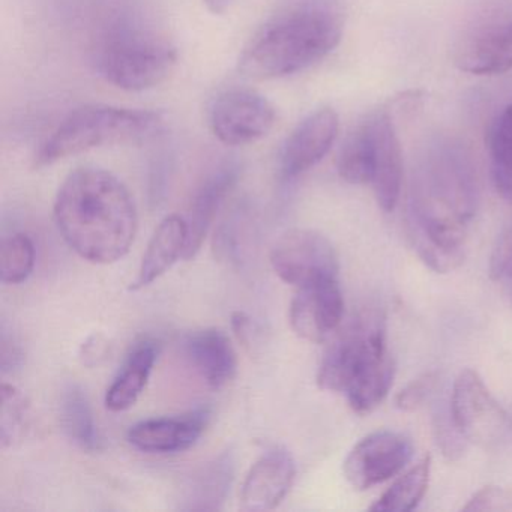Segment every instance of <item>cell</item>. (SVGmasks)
Wrapping results in <instances>:
<instances>
[{"instance_id":"cell-1","label":"cell","mask_w":512,"mask_h":512,"mask_svg":"<svg viewBox=\"0 0 512 512\" xmlns=\"http://www.w3.org/2000/svg\"><path fill=\"white\" fill-rule=\"evenodd\" d=\"M478 208L472 158L461 143L437 137L413 170L407 232L419 259L437 274L463 263L467 229Z\"/></svg>"},{"instance_id":"cell-2","label":"cell","mask_w":512,"mask_h":512,"mask_svg":"<svg viewBox=\"0 0 512 512\" xmlns=\"http://www.w3.org/2000/svg\"><path fill=\"white\" fill-rule=\"evenodd\" d=\"M55 221L71 250L97 265L127 256L139 226L136 202L124 182L95 166L79 167L62 182Z\"/></svg>"},{"instance_id":"cell-3","label":"cell","mask_w":512,"mask_h":512,"mask_svg":"<svg viewBox=\"0 0 512 512\" xmlns=\"http://www.w3.org/2000/svg\"><path fill=\"white\" fill-rule=\"evenodd\" d=\"M343 28V17L331 5L310 2L290 8L251 38L239 61V71L254 80L301 73L340 44Z\"/></svg>"},{"instance_id":"cell-4","label":"cell","mask_w":512,"mask_h":512,"mask_svg":"<svg viewBox=\"0 0 512 512\" xmlns=\"http://www.w3.org/2000/svg\"><path fill=\"white\" fill-rule=\"evenodd\" d=\"M178 50L170 38L140 17L122 16L101 37L97 68L106 82L124 91H148L175 70Z\"/></svg>"},{"instance_id":"cell-5","label":"cell","mask_w":512,"mask_h":512,"mask_svg":"<svg viewBox=\"0 0 512 512\" xmlns=\"http://www.w3.org/2000/svg\"><path fill=\"white\" fill-rule=\"evenodd\" d=\"M164 119L149 110L91 104L71 112L43 143L35 166L44 167L104 146L139 143L161 133Z\"/></svg>"},{"instance_id":"cell-6","label":"cell","mask_w":512,"mask_h":512,"mask_svg":"<svg viewBox=\"0 0 512 512\" xmlns=\"http://www.w3.org/2000/svg\"><path fill=\"white\" fill-rule=\"evenodd\" d=\"M386 353L385 316L380 310L367 311L329 347L317 373V385L346 395L364 371Z\"/></svg>"},{"instance_id":"cell-7","label":"cell","mask_w":512,"mask_h":512,"mask_svg":"<svg viewBox=\"0 0 512 512\" xmlns=\"http://www.w3.org/2000/svg\"><path fill=\"white\" fill-rule=\"evenodd\" d=\"M452 418L467 442L496 448L512 434V419L475 370L461 371L451 392Z\"/></svg>"},{"instance_id":"cell-8","label":"cell","mask_w":512,"mask_h":512,"mask_svg":"<svg viewBox=\"0 0 512 512\" xmlns=\"http://www.w3.org/2000/svg\"><path fill=\"white\" fill-rule=\"evenodd\" d=\"M275 274L290 286H307L337 278L340 271L337 250L322 233L310 229H292L284 233L271 251Z\"/></svg>"},{"instance_id":"cell-9","label":"cell","mask_w":512,"mask_h":512,"mask_svg":"<svg viewBox=\"0 0 512 512\" xmlns=\"http://www.w3.org/2000/svg\"><path fill=\"white\" fill-rule=\"evenodd\" d=\"M277 124V110L250 89H229L215 98L209 128L226 146H245L265 139Z\"/></svg>"},{"instance_id":"cell-10","label":"cell","mask_w":512,"mask_h":512,"mask_svg":"<svg viewBox=\"0 0 512 512\" xmlns=\"http://www.w3.org/2000/svg\"><path fill=\"white\" fill-rule=\"evenodd\" d=\"M454 64L476 76L512 70V14H484L467 26L455 43Z\"/></svg>"},{"instance_id":"cell-11","label":"cell","mask_w":512,"mask_h":512,"mask_svg":"<svg viewBox=\"0 0 512 512\" xmlns=\"http://www.w3.org/2000/svg\"><path fill=\"white\" fill-rule=\"evenodd\" d=\"M412 440L395 431H376L359 440L344 460L347 482L365 491L394 478L413 457Z\"/></svg>"},{"instance_id":"cell-12","label":"cell","mask_w":512,"mask_h":512,"mask_svg":"<svg viewBox=\"0 0 512 512\" xmlns=\"http://www.w3.org/2000/svg\"><path fill=\"white\" fill-rule=\"evenodd\" d=\"M371 145V187L377 205L392 212L400 200L403 184V151L392 113L382 109L364 119Z\"/></svg>"},{"instance_id":"cell-13","label":"cell","mask_w":512,"mask_h":512,"mask_svg":"<svg viewBox=\"0 0 512 512\" xmlns=\"http://www.w3.org/2000/svg\"><path fill=\"white\" fill-rule=\"evenodd\" d=\"M344 299L337 278L298 287L290 302L293 331L310 343H325L343 320Z\"/></svg>"},{"instance_id":"cell-14","label":"cell","mask_w":512,"mask_h":512,"mask_svg":"<svg viewBox=\"0 0 512 512\" xmlns=\"http://www.w3.org/2000/svg\"><path fill=\"white\" fill-rule=\"evenodd\" d=\"M338 130L340 121L331 107L316 110L299 122L281 149V178L292 181L319 164L331 151Z\"/></svg>"},{"instance_id":"cell-15","label":"cell","mask_w":512,"mask_h":512,"mask_svg":"<svg viewBox=\"0 0 512 512\" xmlns=\"http://www.w3.org/2000/svg\"><path fill=\"white\" fill-rule=\"evenodd\" d=\"M296 478V463L286 449H271L263 454L245 476L241 508L265 512L277 508L289 494Z\"/></svg>"},{"instance_id":"cell-16","label":"cell","mask_w":512,"mask_h":512,"mask_svg":"<svg viewBox=\"0 0 512 512\" xmlns=\"http://www.w3.org/2000/svg\"><path fill=\"white\" fill-rule=\"evenodd\" d=\"M209 418L208 409H199L181 416L146 419L130 428L128 442L149 454L187 451L202 437Z\"/></svg>"},{"instance_id":"cell-17","label":"cell","mask_w":512,"mask_h":512,"mask_svg":"<svg viewBox=\"0 0 512 512\" xmlns=\"http://www.w3.org/2000/svg\"><path fill=\"white\" fill-rule=\"evenodd\" d=\"M241 176L238 161H224L217 169L212 170L205 181L197 188L188 214V244L185 260L193 259L208 235L217 212L220 211L227 196L232 193Z\"/></svg>"},{"instance_id":"cell-18","label":"cell","mask_w":512,"mask_h":512,"mask_svg":"<svg viewBox=\"0 0 512 512\" xmlns=\"http://www.w3.org/2000/svg\"><path fill=\"white\" fill-rule=\"evenodd\" d=\"M185 358L209 388H224L238 370V358L229 335L220 329L194 331L184 340Z\"/></svg>"},{"instance_id":"cell-19","label":"cell","mask_w":512,"mask_h":512,"mask_svg":"<svg viewBox=\"0 0 512 512\" xmlns=\"http://www.w3.org/2000/svg\"><path fill=\"white\" fill-rule=\"evenodd\" d=\"M188 244L187 220L179 215H169L155 230L143 256L139 274L131 290H140L163 277L181 257Z\"/></svg>"},{"instance_id":"cell-20","label":"cell","mask_w":512,"mask_h":512,"mask_svg":"<svg viewBox=\"0 0 512 512\" xmlns=\"http://www.w3.org/2000/svg\"><path fill=\"white\" fill-rule=\"evenodd\" d=\"M158 352L155 341L145 340L134 346L107 391L106 407L110 412H125L137 403L148 385Z\"/></svg>"},{"instance_id":"cell-21","label":"cell","mask_w":512,"mask_h":512,"mask_svg":"<svg viewBox=\"0 0 512 512\" xmlns=\"http://www.w3.org/2000/svg\"><path fill=\"white\" fill-rule=\"evenodd\" d=\"M235 461L232 454L224 452L220 457L197 470L185 493L188 511H218L223 508L232 487Z\"/></svg>"},{"instance_id":"cell-22","label":"cell","mask_w":512,"mask_h":512,"mask_svg":"<svg viewBox=\"0 0 512 512\" xmlns=\"http://www.w3.org/2000/svg\"><path fill=\"white\" fill-rule=\"evenodd\" d=\"M61 425L68 439L83 451L97 452L103 446L88 395L74 383L68 385L62 392Z\"/></svg>"},{"instance_id":"cell-23","label":"cell","mask_w":512,"mask_h":512,"mask_svg":"<svg viewBox=\"0 0 512 512\" xmlns=\"http://www.w3.org/2000/svg\"><path fill=\"white\" fill-rule=\"evenodd\" d=\"M487 148L494 188L502 199L512 203V104L491 125Z\"/></svg>"},{"instance_id":"cell-24","label":"cell","mask_w":512,"mask_h":512,"mask_svg":"<svg viewBox=\"0 0 512 512\" xmlns=\"http://www.w3.org/2000/svg\"><path fill=\"white\" fill-rule=\"evenodd\" d=\"M431 455L427 454L397 479L371 506L374 512H409L424 499L430 482Z\"/></svg>"},{"instance_id":"cell-25","label":"cell","mask_w":512,"mask_h":512,"mask_svg":"<svg viewBox=\"0 0 512 512\" xmlns=\"http://www.w3.org/2000/svg\"><path fill=\"white\" fill-rule=\"evenodd\" d=\"M394 376L395 362L389 353L371 364L346 394L353 412L368 415L376 410L388 397Z\"/></svg>"},{"instance_id":"cell-26","label":"cell","mask_w":512,"mask_h":512,"mask_svg":"<svg viewBox=\"0 0 512 512\" xmlns=\"http://www.w3.org/2000/svg\"><path fill=\"white\" fill-rule=\"evenodd\" d=\"M337 169L341 179L353 185L370 184L371 146L365 122L356 125L338 154Z\"/></svg>"},{"instance_id":"cell-27","label":"cell","mask_w":512,"mask_h":512,"mask_svg":"<svg viewBox=\"0 0 512 512\" xmlns=\"http://www.w3.org/2000/svg\"><path fill=\"white\" fill-rule=\"evenodd\" d=\"M0 398V443L4 449L13 448L28 434L31 425V406L26 395L8 383H2Z\"/></svg>"},{"instance_id":"cell-28","label":"cell","mask_w":512,"mask_h":512,"mask_svg":"<svg viewBox=\"0 0 512 512\" xmlns=\"http://www.w3.org/2000/svg\"><path fill=\"white\" fill-rule=\"evenodd\" d=\"M35 268V245L25 233H16L2 242L0 248V280L20 284L31 277Z\"/></svg>"},{"instance_id":"cell-29","label":"cell","mask_w":512,"mask_h":512,"mask_svg":"<svg viewBox=\"0 0 512 512\" xmlns=\"http://www.w3.org/2000/svg\"><path fill=\"white\" fill-rule=\"evenodd\" d=\"M434 433H436L437 446L449 460H458L466 451L469 442L458 430L452 418L451 409L439 410L434 415Z\"/></svg>"},{"instance_id":"cell-30","label":"cell","mask_w":512,"mask_h":512,"mask_svg":"<svg viewBox=\"0 0 512 512\" xmlns=\"http://www.w3.org/2000/svg\"><path fill=\"white\" fill-rule=\"evenodd\" d=\"M436 386L437 373L430 371V373L422 374L398 392L397 397H395V406L403 412L418 410L433 395Z\"/></svg>"},{"instance_id":"cell-31","label":"cell","mask_w":512,"mask_h":512,"mask_svg":"<svg viewBox=\"0 0 512 512\" xmlns=\"http://www.w3.org/2000/svg\"><path fill=\"white\" fill-rule=\"evenodd\" d=\"M488 272L491 280L508 281L512 278V223L505 227L494 244Z\"/></svg>"},{"instance_id":"cell-32","label":"cell","mask_w":512,"mask_h":512,"mask_svg":"<svg viewBox=\"0 0 512 512\" xmlns=\"http://www.w3.org/2000/svg\"><path fill=\"white\" fill-rule=\"evenodd\" d=\"M512 506V494L505 488L488 485L473 494L472 499L464 506L463 511H508Z\"/></svg>"},{"instance_id":"cell-33","label":"cell","mask_w":512,"mask_h":512,"mask_svg":"<svg viewBox=\"0 0 512 512\" xmlns=\"http://www.w3.org/2000/svg\"><path fill=\"white\" fill-rule=\"evenodd\" d=\"M232 329L238 340L247 346L251 338V329H253L250 317L242 311H235L232 314Z\"/></svg>"},{"instance_id":"cell-34","label":"cell","mask_w":512,"mask_h":512,"mask_svg":"<svg viewBox=\"0 0 512 512\" xmlns=\"http://www.w3.org/2000/svg\"><path fill=\"white\" fill-rule=\"evenodd\" d=\"M235 0H203V4L208 8L209 13L215 14V16H221V14L227 13L232 7Z\"/></svg>"},{"instance_id":"cell-35","label":"cell","mask_w":512,"mask_h":512,"mask_svg":"<svg viewBox=\"0 0 512 512\" xmlns=\"http://www.w3.org/2000/svg\"><path fill=\"white\" fill-rule=\"evenodd\" d=\"M508 281H509V284H511V292H509V293H511V299H512V278H511V280H508Z\"/></svg>"}]
</instances>
